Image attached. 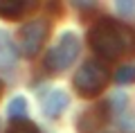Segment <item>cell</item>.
<instances>
[{"label":"cell","mask_w":135,"mask_h":133,"mask_svg":"<svg viewBox=\"0 0 135 133\" xmlns=\"http://www.w3.org/2000/svg\"><path fill=\"white\" fill-rule=\"evenodd\" d=\"M90 45L97 54L106 59H117L124 57L126 52L133 50V34L128 27L119 25L117 20H99L95 27L90 29Z\"/></svg>","instance_id":"1"},{"label":"cell","mask_w":135,"mask_h":133,"mask_svg":"<svg viewBox=\"0 0 135 133\" xmlns=\"http://www.w3.org/2000/svg\"><path fill=\"white\" fill-rule=\"evenodd\" d=\"M79 50H81V43H79L77 34L68 32L61 36V41L54 45L52 50L45 57V68L52 72H63L74 63V59L79 57Z\"/></svg>","instance_id":"2"},{"label":"cell","mask_w":135,"mask_h":133,"mask_svg":"<svg viewBox=\"0 0 135 133\" xmlns=\"http://www.w3.org/2000/svg\"><path fill=\"white\" fill-rule=\"evenodd\" d=\"M108 81V72L99 61H88L79 68L74 75V88L81 93L83 97H95L104 90V86Z\"/></svg>","instance_id":"3"},{"label":"cell","mask_w":135,"mask_h":133,"mask_svg":"<svg viewBox=\"0 0 135 133\" xmlns=\"http://www.w3.org/2000/svg\"><path fill=\"white\" fill-rule=\"evenodd\" d=\"M47 32H50V23L45 18H36V20H29L27 25H23L18 32L20 52L25 57H34L41 50L43 41L47 38Z\"/></svg>","instance_id":"4"},{"label":"cell","mask_w":135,"mask_h":133,"mask_svg":"<svg viewBox=\"0 0 135 133\" xmlns=\"http://www.w3.org/2000/svg\"><path fill=\"white\" fill-rule=\"evenodd\" d=\"M41 108L45 111L47 117H59V115L68 108V95L61 90V88L45 90L43 95H41Z\"/></svg>","instance_id":"5"},{"label":"cell","mask_w":135,"mask_h":133,"mask_svg":"<svg viewBox=\"0 0 135 133\" xmlns=\"http://www.w3.org/2000/svg\"><path fill=\"white\" fill-rule=\"evenodd\" d=\"M126 102H128V97H126V95H117L115 99H113L115 124H117V126H122L124 131H135V113H131V111L124 108Z\"/></svg>","instance_id":"6"},{"label":"cell","mask_w":135,"mask_h":133,"mask_svg":"<svg viewBox=\"0 0 135 133\" xmlns=\"http://www.w3.org/2000/svg\"><path fill=\"white\" fill-rule=\"evenodd\" d=\"M14 61H16L14 41H11V36L5 29H0V68H9Z\"/></svg>","instance_id":"7"},{"label":"cell","mask_w":135,"mask_h":133,"mask_svg":"<svg viewBox=\"0 0 135 133\" xmlns=\"http://www.w3.org/2000/svg\"><path fill=\"white\" fill-rule=\"evenodd\" d=\"M29 7V2L25 0H0V16L2 18H18L20 14H25Z\"/></svg>","instance_id":"8"},{"label":"cell","mask_w":135,"mask_h":133,"mask_svg":"<svg viewBox=\"0 0 135 133\" xmlns=\"http://www.w3.org/2000/svg\"><path fill=\"white\" fill-rule=\"evenodd\" d=\"M7 115H9L11 120H16V122H23L25 115H27V99L25 97H14V99L9 102V106H7Z\"/></svg>","instance_id":"9"},{"label":"cell","mask_w":135,"mask_h":133,"mask_svg":"<svg viewBox=\"0 0 135 133\" xmlns=\"http://www.w3.org/2000/svg\"><path fill=\"white\" fill-rule=\"evenodd\" d=\"M115 81H117V84H133V81H135V66L119 68L117 75H115Z\"/></svg>","instance_id":"10"},{"label":"cell","mask_w":135,"mask_h":133,"mask_svg":"<svg viewBox=\"0 0 135 133\" xmlns=\"http://www.w3.org/2000/svg\"><path fill=\"white\" fill-rule=\"evenodd\" d=\"M9 133H38V129L34 126V124H29V122H16Z\"/></svg>","instance_id":"11"},{"label":"cell","mask_w":135,"mask_h":133,"mask_svg":"<svg viewBox=\"0 0 135 133\" xmlns=\"http://www.w3.org/2000/svg\"><path fill=\"white\" fill-rule=\"evenodd\" d=\"M117 9L122 14H133L135 11V2H117Z\"/></svg>","instance_id":"12"},{"label":"cell","mask_w":135,"mask_h":133,"mask_svg":"<svg viewBox=\"0 0 135 133\" xmlns=\"http://www.w3.org/2000/svg\"><path fill=\"white\" fill-rule=\"evenodd\" d=\"M0 93H2V84H0Z\"/></svg>","instance_id":"13"}]
</instances>
